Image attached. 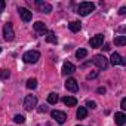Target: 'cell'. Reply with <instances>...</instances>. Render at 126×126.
Here are the masks:
<instances>
[{"instance_id":"obj_2","label":"cell","mask_w":126,"mask_h":126,"mask_svg":"<svg viewBox=\"0 0 126 126\" xmlns=\"http://www.w3.org/2000/svg\"><path fill=\"white\" fill-rule=\"evenodd\" d=\"M22 59H24V62H27V64H36V62L40 59V53L37 50H28V52L24 53Z\"/></svg>"},{"instance_id":"obj_18","label":"cell","mask_w":126,"mask_h":126,"mask_svg":"<svg viewBox=\"0 0 126 126\" xmlns=\"http://www.w3.org/2000/svg\"><path fill=\"white\" fill-rule=\"evenodd\" d=\"M114 45H117V46L126 45V36H119V37H116V39H114Z\"/></svg>"},{"instance_id":"obj_22","label":"cell","mask_w":126,"mask_h":126,"mask_svg":"<svg viewBox=\"0 0 126 126\" xmlns=\"http://www.w3.org/2000/svg\"><path fill=\"white\" fill-rule=\"evenodd\" d=\"M9 76H11V73H9V70H0V79L2 80H6V79H9Z\"/></svg>"},{"instance_id":"obj_7","label":"cell","mask_w":126,"mask_h":126,"mask_svg":"<svg viewBox=\"0 0 126 126\" xmlns=\"http://www.w3.org/2000/svg\"><path fill=\"white\" fill-rule=\"evenodd\" d=\"M110 62L113 65H126V61L117 53V52H113L111 53V58H110Z\"/></svg>"},{"instance_id":"obj_21","label":"cell","mask_w":126,"mask_h":126,"mask_svg":"<svg viewBox=\"0 0 126 126\" xmlns=\"http://www.w3.org/2000/svg\"><path fill=\"white\" fill-rule=\"evenodd\" d=\"M27 88L28 89H36L37 88V80L36 79H28L27 80Z\"/></svg>"},{"instance_id":"obj_5","label":"cell","mask_w":126,"mask_h":126,"mask_svg":"<svg viewBox=\"0 0 126 126\" xmlns=\"http://www.w3.org/2000/svg\"><path fill=\"white\" fill-rule=\"evenodd\" d=\"M3 36H5L6 42H12L15 39V33H14L12 24H5V27H3Z\"/></svg>"},{"instance_id":"obj_27","label":"cell","mask_w":126,"mask_h":126,"mask_svg":"<svg viewBox=\"0 0 126 126\" xmlns=\"http://www.w3.org/2000/svg\"><path fill=\"white\" fill-rule=\"evenodd\" d=\"M120 108H122V110H126V98L122 99V102H120Z\"/></svg>"},{"instance_id":"obj_28","label":"cell","mask_w":126,"mask_h":126,"mask_svg":"<svg viewBox=\"0 0 126 126\" xmlns=\"http://www.w3.org/2000/svg\"><path fill=\"white\" fill-rule=\"evenodd\" d=\"M98 76V71H94V73H91V74H88V79H95Z\"/></svg>"},{"instance_id":"obj_29","label":"cell","mask_w":126,"mask_h":126,"mask_svg":"<svg viewBox=\"0 0 126 126\" xmlns=\"http://www.w3.org/2000/svg\"><path fill=\"white\" fill-rule=\"evenodd\" d=\"M5 6H6V3L3 2V0H0V11H3V9H5Z\"/></svg>"},{"instance_id":"obj_10","label":"cell","mask_w":126,"mask_h":126,"mask_svg":"<svg viewBox=\"0 0 126 126\" xmlns=\"http://www.w3.org/2000/svg\"><path fill=\"white\" fill-rule=\"evenodd\" d=\"M34 31H36L39 36H43V34H46V33H47V27H46V24H43V22L37 21V22L34 24Z\"/></svg>"},{"instance_id":"obj_13","label":"cell","mask_w":126,"mask_h":126,"mask_svg":"<svg viewBox=\"0 0 126 126\" xmlns=\"http://www.w3.org/2000/svg\"><path fill=\"white\" fill-rule=\"evenodd\" d=\"M36 5H37V6L40 8V11L45 12V14H50V12H52V6H50L49 3H45V2H42V0H37Z\"/></svg>"},{"instance_id":"obj_20","label":"cell","mask_w":126,"mask_h":126,"mask_svg":"<svg viewBox=\"0 0 126 126\" xmlns=\"http://www.w3.org/2000/svg\"><path fill=\"white\" fill-rule=\"evenodd\" d=\"M47 102H49V104H56V102H58V95L53 94V92L49 94V95H47Z\"/></svg>"},{"instance_id":"obj_23","label":"cell","mask_w":126,"mask_h":126,"mask_svg":"<svg viewBox=\"0 0 126 126\" xmlns=\"http://www.w3.org/2000/svg\"><path fill=\"white\" fill-rule=\"evenodd\" d=\"M46 42H49V43H56V37H55V34H53V33H47V36H46Z\"/></svg>"},{"instance_id":"obj_12","label":"cell","mask_w":126,"mask_h":126,"mask_svg":"<svg viewBox=\"0 0 126 126\" xmlns=\"http://www.w3.org/2000/svg\"><path fill=\"white\" fill-rule=\"evenodd\" d=\"M74 71H76L74 64H71V62H64V65H62V74L67 76V74H73Z\"/></svg>"},{"instance_id":"obj_26","label":"cell","mask_w":126,"mask_h":126,"mask_svg":"<svg viewBox=\"0 0 126 126\" xmlns=\"http://www.w3.org/2000/svg\"><path fill=\"white\" fill-rule=\"evenodd\" d=\"M37 111H39V113H46V111H47V107H46V105H40V107L37 108Z\"/></svg>"},{"instance_id":"obj_14","label":"cell","mask_w":126,"mask_h":126,"mask_svg":"<svg viewBox=\"0 0 126 126\" xmlns=\"http://www.w3.org/2000/svg\"><path fill=\"white\" fill-rule=\"evenodd\" d=\"M114 122H116V125L123 126V125L126 123V116H125L123 113H116V114H114Z\"/></svg>"},{"instance_id":"obj_32","label":"cell","mask_w":126,"mask_h":126,"mask_svg":"<svg viewBox=\"0 0 126 126\" xmlns=\"http://www.w3.org/2000/svg\"><path fill=\"white\" fill-rule=\"evenodd\" d=\"M104 50H110V45H104Z\"/></svg>"},{"instance_id":"obj_16","label":"cell","mask_w":126,"mask_h":126,"mask_svg":"<svg viewBox=\"0 0 126 126\" xmlns=\"http://www.w3.org/2000/svg\"><path fill=\"white\" fill-rule=\"evenodd\" d=\"M62 102H64L67 107H74V105H77V99H76L74 96H64V98H62Z\"/></svg>"},{"instance_id":"obj_4","label":"cell","mask_w":126,"mask_h":126,"mask_svg":"<svg viewBox=\"0 0 126 126\" xmlns=\"http://www.w3.org/2000/svg\"><path fill=\"white\" fill-rule=\"evenodd\" d=\"M36 105H37V98H36V95H27L25 99H24V108H25L27 111H31L33 108H36Z\"/></svg>"},{"instance_id":"obj_9","label":"cell","mask_w":126,"mask_h":126,"mask_svg":"<svg viewBox=\"0 0 126 126\" xmlns=\"http://www.w3.org/2000/svg\"><path fill=\"white\" fill-rule=\"evenodd\" d=\"M89 43H91L92 47H101L102 43H104V36H102V34H96V36H94V37L91 39Z\"/></svg>"},{"instance_id":"obj_3","label":"cell","mask_w":126,"mask_h":126,"mask_svg":"<svg viewBox=\"0 0 126 126\" xmlns=\"http://www.w3.org/2000/svg\"><path fill=\"white\" fill-rule=\"evenodd\" d=\"M94 64L99 68V70H105L108 67V59L104 55H95L94 56Z\"/></svg>"},{"instance_id":"obj_1","label":"cell","mask_w":126,"mask_h":126,"mask_svg":"<svg viewBox=\"0 0 126 126\" xmlns=\"http://www.w3.org/2000/svg\"><path fill=\"white\" fill-rule=\"evenodd\" d=\"M94 9H95V5H94V3H91V2H83V3L79 5L77 14L82 15V16H86V15H89L91 12H94Z\"/></svg>"},{"instance_id":"obj_15","label":"cell","mask_w":126,"mask_h":126,"mask_svg":"<svg viewBox=\"0 0 126 126\" xmlns=\"http://www.w3.org/2000/svg\"><path fill=\"white\" fill-rule=\"evenodd\" d=\"M76 117H77L79 120L86 119V117H88V108H86V107H79L77 111H76Z\"/></svg>"},{"instance_id":"obj_24","label":"cell","mask_w":126,"mask_h":126,"mask_svg":"<svg viewBox=\"0 0 126 126\" xmlns=\"http://www.w3.org/2000/svg\"><path fill=\"white\" fill-rule=\"evenodd\" d=\"M14 122H15V123H24V122H25V117L21 116V114H16V116L14 117Z\"/></svg>"},{"instance_id":"obj_11","label":"cell","mask_w":126,"mask_h":126,"mask_svg":"<svg viewBox=\"0 0 126 126\" xmlns=\"http://www.w3.org/2000/svg\"><path fill=\"white\" fill-rule=\"evenodd\" d=\"M65 88H67V91H70V92H77V89H79V83H77L74 79H67V82H65Z\"/></svg>"},{"instance_id":"obj_8","label":"cell","mask_w":126,"mask_h":126,"mask_svg":"<svg viewBox=\"0 0 126 126\" xmlns=\"http://www.w3.org/2000/svg\"><path fill=\"white\" fill-rule=\"evenodd\" d=\"M18 12H19V16H21V19H22L24 22H30V21H31V16H33L31 11H28L27 8H19Z\"/></svg>"},{"instance_id":"obj_17","label":"cell","mask_w":126,"mask_h":126,"mask_svg":"<svg viewBox=\"0 0 126 126\" xmlns=\"http://www.w3.org/2000/svg\"><path fill=\"white\" fill-rule=\"evenodd\" d=\"M68 28H70L73 33H79L80 28H82V24H80L79 21H71V22L68 24Z\"/></svg>"},{"instance_id":"obj_31","label":"cell","mask_w":126,"mask_h":126,"mask_svg":"<svg viewBox=\"0 0 126 126\" xmlns=\"http://www.w3.org/2000/svg\"><path fill=\"white\" fill-rule=\"evenodd\" d=\"M119 14H120V15H125V14H126V8H120Z\"/></svg>"},{"instance_id":"obj_19","label":"cell","mask_w":126,"mask_h":126,"mask_svg":"<svg viewBox=\"0 0 126 126\" xmlns=\"http://www.w3.org/2000/svg\"><path fill=\"white\" fill-rule=\"evenodd\" d=\"M88 56V50L86 49H79L77 52H76V58L77 59H83V58H86Z\"/></svg>"},{"instance_id":"obj_25","label":"cell","mask_w":126,"mask_h":126,"mask_svg":"<svg viewBox=\"0 0 126 126\" xmlns=\"http://www.w3.org/2000/svg\"><path fill=\"white\" fill-rule=\"evenodd\" d=\"M86 107H89V108H92V110H94V108H96V102H95V101H91V99H89V101L86 102Z\"/></svg>"},{"instance_id":"obj_6","label":"cell","mask_w":126,"mask_h":126,"mask_svg":"<svg viewBox=\"0 0 126 126\" xmlns=\"http://www.w3.org/2000/svg\"><path fill=\"white\" fill-rule=\"evenodd\" d=\"M50 116L59 123V125H62V123H65V120H67V114L64 113V111H59V110H53L52 113H50Z\"/></svg>"},{"instance_id":"obj_33","label":"cell","mask_w":126,"mask_h":126,"mask_svg":"<svg viewBox=\"0 0 126 126\" xmlns=\"http://www.w3.org/2000/svg\"><path fill=\"white\" fill-rule=\"evenodd\" d=\"M0 52H2V47H0Z\"/></svg>"},{"instance_id":"obj_30","label":"cell","mask_w":126,"mask_h":126,"mask_svg":"<svg viewBox=\"0 0 126 126\" xmlns=\"http://www.w3.org/2000/svg\"><path fill=\"white\" fill-rule=\"evenodd\" d=\"M96 92H98V94H105V88H98Z\"/></svg>"}]
</instances>
